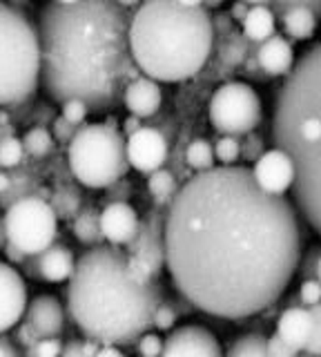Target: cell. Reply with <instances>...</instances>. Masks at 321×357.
I'll return each mask as SVG.
<instances>
[{
	"instance_id": "cell-1",
	"label": "cell",
	"mask_w": 321,
	"mask_h": 357,
	"mask_svg": "<svg viewBox=\"0 0 321 357\" xmlns=\"http://www.w3.org/2000/svg\"><path fill=\"white\" fill-rule=\"evenodd\" d=\"M163 248L176 295L208 315L246 319L285 293L304 234L292 201L261 192L250 167L214 165L170 199Z\"/></svg>"
},
{
	"instance_id": "cell-2",
	"label": "cell",
	"mask_w": 321,
	"mask_h": 357,
	"mask_svg": "<svg viewBox=\"0 0 321 357\" xmlns=\"http://www.w3.org/2000/svg\"><path fill=\"white\" fill-rule=\"evenodd\" d=\"M134 9L107 0H54L38 9V83L49 100H79L87 112L120 105L127 83L141 76L130 54Z\"/></svg>"
},
{
	"instance_id": "cell-3",
	"label": "cell",
	"mask_w": 321,
	"mask_h": 357,
	"mask_svg": "<svg viewBox=\"0 0 321 357\" xmlns=\"http://www.w3.org/2000/svg\"><path fill=\"white\" fill-rule=\"evenodd\" d=\"M68 310L87 340L127 346L152 328L163 299L161 282L136 286L127 277V255L116 245L87 248L68 279Z\"/></svg>"
},
{
	"instance_id": "cell-4",
	"label": "cell",
	"mask_w": 321,
	"mask_h": 357,
	"mask_svg": "<svg viewBox=\"0 0 321 357\" xmlns=\"http://www.w3.org/2000/svg\"><path fill=\"white\" fill-rule=\"evenodd\" d=\"M272 143L292 161V199L299 215L321 230V45L313 43L295 61L274 96Z\"/></svg>"
},
{
	"instance_id": "cell-5",
	"label": "cell",
	"mask_w": 321,
	"mask_h": 357,
	"mask_svg": "<svg viewBox=\"0 0 321 357\" xmlns=\"http://www.w3.org/2000/svg\"><path fill=\"white\" fill-rule=\"evenodd\" d=\"M212 50V11L203 3L150 0L132 11L130 54L146 78L187 81L203 70Z\"/></svg>"
},
{
	"instance_id": "cell-6",
	"label": "cell",
	"mask_w": 321,
	"mask_h": 357,
	"mask_svg": "<svg viewBox=\"0 0 321 357\" xmlns=\"http://www.w3.org/2000/svg\"><path fill=\"white\" fill-rule=\"evenodd\" d=\"M40 81L38 29L23 9L0 3V107L34 96Z\"/></svg>"
},
{
	"instance_id": "cell-7",
	"label": "cell",
	"mask_w": 321,
	"mask_h": 357,
	"mask_svg": "<svg viewBox=\"0 0 321 357\" xmlns=\"http://www.w3.org/2000/svg\"><path fill=\"white\" fill-rule=\"evenodd\" d=\"M68 165L79 183L92 190H105L125 178L130 163L125 137L114 119L105 123H85L68 143Z\"/></svg>"
},
{
	"instance_id": "cell-8",
	"label": "cell",
	"mask_w": 321,
	"mask_h": 357,
	"mask_svg": "<svg viewBox=\"0 0 321 357\" xmlns=\"http://www.w3.org/2000/svg\"><path fill=\"white\" fill-rule=\"evenodd\" d=\"M5 234L25 257H36L58 237V217L52 210L49 201L27 197L16 201L5 212Z\"/></svg>"
},
{
	"instance_id": "cell-9",
	"label": "cell",
	"mask_w": 321,
	"mask_h": 357,
	"mask_svg": "<svg viewBox=\"0 0 321 357\" xmlns=\"http://www.w3.org/2000/svg\"><path fill=\"white\" fill-rule=\"evenodd\" d=\"M208 116L219 134L239 139L259 128L263 119V105L252 85L230 81L217 87L208 103Z\"/></svg>"
},
{
	"instance_id": "cell-10",
	"label": "cell",
	"mask_w": 321,
	"mask_h": 357,
	"mask_svg": "<svg viewBox=\"0 0 321 357\" xmlns=\"http://www.w3.org/2000/svg\"><path fill=\"white\" fill-rule=\"evenodd\" d=\"M276 337L297 353H321V308H283L276 321Z\"/></svg>"
},
{
	"instance_id": "cell-11",
	"label": "cell",
	"mask_w": 321,
	"mask_h": 357,
	"mask_svg": "<svg viewBox=\"0 0 321 357\" xmlns=\"http://www.w3.org/2000/svg\"><path fill=\"white\" fill-rule=\"evenodd\" d=\"M165 210L157 206L146 221L139 223V230L134 234V239L127 243V257H136L139 261H143L154 277H159L165 268V248H163V226H165Z\"/></svg>"
},
{
	"instance_id": "cell-12",
	"label": "cell",
	"mask_w": 321,
	"mask_h": 357,
	"mask_svg": "<svg viewBox=\"0 0 321 357\" xmlns=\"http://www.w3.org/2000/svg\"><path fill=\"white\" fill-rule=\"evenodd\" d=\"M125 154L130 167L141 174H152L161 170L170 159V141L157 128H141L125 139Z\"/></svg>"
},
{
	"instance_id": "cell-13",
	"label": "cell",
	"mask_w": 321,
	"mask_h": 357,
	"mask_svg": "<svg viewBox=\"0 0 321 357\" xmlns=\"http://www.w3.org/2000/svg\"><path fill=\"white\" fill-rule=\"evenodd\" d=\"M159 357H224V351L212 331L201 324H185L163 340Z\"/></svg>"
},
{
	"instance_id": "cell-14",
	"label": "cell",
	"mask_w": 321,
	"mask_h": 357,
	"mask_svg": "<svg viewBox=\"0 0 321 357\" xmlns=\"http://www.w3.org/2000/svg\"><path fill=\"white\" fill-rule=\"evenodd\" d=\"M27 308L25 279L7 261H0V335L16 328Z\"/></svg>"
},
{
	"instance_id": "cell-15",
	"label": "cell",
	"mask_w": 321,
	"mask_h": 357,
	"mask_svg": "<svg viewBox=\"0 0 321 357\" xmlns=\"http://www.w3.org/2000/svg\"><path fill=\"white\" fill-rule=\"evenodd\" d=\"M252 178L257 188L265 195L283 197L292 188L295 181V167L292 161L279 150H265L252 165Z\"/></svg>"
},
{
	"instance_id": "cell-16",
	"label": "cell",
	"mask_w": 321,
	"mask_h": 357,
	"mask_svg": "<svg viewBox=\"0 0 321 357\" xmlns=\"http://www.w3.org/2000/svg\"><path fill=\"white\" fill-rule=\"evenodd\" d=\"M23 321L34 331L38 340L61 337L65 331V310L54 295H38L27 301Z\"/></svg>"
},
{
	"instance_id": "cell-17",
	"label": "cell",
	"mask_w": 321,
	"mask_h": 357,
	"mask_svg": "<svg viewBox=\"0 0 321 357\" xmlns=\"http://www.w3.org/2000/svg\"><path fill=\"white\" fill-rule=\"evenodd\" d=\"M268 9L274 18L281 20L283 31L295 40H308L313 38L319 20V3H268Z\"/></svg>"
},
{
	"instance_id": "cell-18",
	"label": "cell",
	"mask_w": 321,
	"mask_h": 357,
	"mask_svg": "<svg viewBox=\"0 0 321 357\" xmlns=\"http://www.w3.org/2000/svg\"><path fill=\"white\" fill-rule=\"evenodd\" d=\"M139 215L130 204H105L101 210V232L109 245H127L139 230Z\"/></svg>"
},
{
	"instance_id": "cell-19",
	"label": "cell",
	"mask_w": 321,
	"mask_h": 357,
	"mask_svg": "<svg viewBox=\"0 0 321 357\" xmlns=\"http://www.w3.org/2000/svg\"><path fill=\"white\" fill-rule=\"evenodd\" d=\"M120 103L127 107V112L134 119L143 121V119L157 116L159 109H161V103H163L161 85L157 81H152V78H146L141 74L139 78H134V81L127 83Z\"/></svg>"
},
{
	"instance_id": "cell-20",
	"label": "cell",
	"mask_w": 321,
	"mask_h": 357,
	"mask_svg": "<svg viewBox=\"0 0 321 357\" xmlns=\"http://www.w3.org/2000/svg\"><path fill=\"white\" fill-rule=\"evenodd\" d=\"M254 61L265 76H288L295 67V50L288 38L274 33L272 38L254 47Z\"/></svg>"
},
{
	"instance_id": "cell-21",
	"label": "cell",
	"mask_w": 321,
	"mask_h": 357,
	"mask_svg": "<svg viewBox=\"0 0 321 357\" xmlns=\"http://www.w3.org/2000/svg\"><path fill=\"white\" fill-rule=\"evenodd\" d=\"M74 252L63 243H52L47 250L36 255V275L42 282L49 284H61L68 282L72 271H74Z\"/></svg>"
},
{
	"instance_id": "cell-22",
	"label": "cell",
	"mask_w": 321,
	"mask_h": 357,
	"mask_svg": "<svg viewBox=\"0 0 321 357\" xmlns=\"http://www.w3.org/2000/svg\"><path fill=\"white\" fill-rule=\"evenodd\" d=\"M243 27V38L248 43L261 45L263 40H268L274 36L276 29V18L272 16V11L268 9V3H252L246 18L241 22Z\"/></svg>"
},
{
	"instance_id": "cell-23",
	"label": "cell",
	"mask_w": 321,
	"mask_h": 357,
	"mask_svg": "<svg viewBox=\"0 0 321 357\" xmlns=\"http://www.w3.org/2000/svg\"><path fill=\"white\" fill-rule=\"evenodd\" d=\"M72 232L79 243L87 245V248H96L103 245V232H101V210L94 204H87L79 210V215L72 219Z\"/></svg>"
},
{
	"instance_id": "cell-24",
	"label": "cell",
	"mask_w": 321,
	"mask_h": 357,
	"mask_svg": "<svg viewBox=\"0 0 321 357\" xmlns=\"http://www.w3.org/2000/svg\"><path fill=\"white\" fill-rule=\"evenodd\" d=\"M217 56H219V63L226 65V67H241L243 61L248 59L250 52H252V43H248L243 38L241 31H232L228 33L226 38H217Z\"/></svg>"
},
{
	"instance_id": "cell-25",
	"label": "cell",
	"mask_w": 321,
	"mask_h": 357,
	"mask_svg": "<svg viewBox=\"0 0 321 357\" xmlns=\"http://www.w3.org/2000/svg\"><path fill=\"white\" fill-rule=\"evenodd\" d=\"M49 206L58 219H74L83 208V192L76 185H61L49 197Z\"/></svg>"
},
{
	"instance_id": "cell-26",
	"label": "cell",
	"mask_w": 321,
	"mask_h": 357,
	"mask_svg": "<svg viewBox=\"0 0 321 357\" xmlns=\"http://www.w3.org/2000/svg\"><path fill=\"white\" fill-rule=\"evenodd\" d=\"M12 178V183H9V190L0 197V206H14L16 201L20 199H27V197H36L38 190H40V183L36 176H31L29 172H20V174H9Z\"/></svg>"
},
{
	"instance_id": "cell-27",
	"label": "cell",
	"mask_w": 321,
	"mask_h": 357,
	"mask_svg": "<svg viewBox=\"0 0 321 357\" xmlns=\"http://www.w3.org/2000/svg\"><path fill=\"white\" fill-rule=\"evenodd\" d=\"M185 163L187 167L198 172H208L214 167V152H212V143L208 139H192L185 145Z\"/></svg>"
},
{
	"instance_id": "cell-28",
	"label": "cell",
	"mask_w": 321,
	"mask_h": 357,
	"mask_svg": "<svg viewBox=\"0 0 321 357\" xmlns=\"http://www.w3.org/2000/svg\"><path fill=\"white\" fill-rule=\"evenodd\" d=\"M148 190L152 192V197L157 199V206L168 208L170 199L176 195V190H179V183H176V176L170 170L161 167V170L150 174V178H148Z\"/></svg>"
},
{
	"instance_id": "cell-29",
	"label": "cell",
	"mask_w": 321,
	"mask_h": 357,
	"mask_svg": "<svg viewBox=\"0 0 321 357\" xmlns=\"http://www.w3.org/2000/svg\"><path fill=\"white\" fill-rule=\"evenodd\" d=\"M224 357H268L265 351V335L246 333L228 346Z\"/></svg>"
},
{
	"instance_id": "cell-30",
	"label": "cell",
	"mask_w": 321,
	"mask_h": 357,
	"mask_svg": "<svg viewBox=\"0 0 321 357\" xmlns=\"http://www.w3.org/2000/svg\"><path fill=\"white\" fill-rule=\"evenodd\" d=\"M23 150L25 154L34 156V159H45L54 150V137L45 126H36L25 132L23 137Z\"/></svg>"
},
{
	"instance_id": "cell-31",
	"label": "cell",
	"mask_w": 321,
	"mask_h": 357,
	"mask_svg": "<svg viewBox=\"0 0 321 357\" xmlns=\"http://www.w3.org/2000/svg\"><path fill=\"white\" fill-rule=\"evenodd\" d=\"M25 159L23 141L16 137L0 139V170H14Z\"/></svg>"
},
{
	"instance_id": "cell-32",
	"label": "cell",
	"mask_w": 321,
	"mask_h": 357,
	"mask_svg": "<svg viewBox=\"0 0 321 357\" xmlns=\"http://www.w3.org/2000/svg\"><path fill=\"white\" fill-rule=\"evenodd\" d=\"M212 152H214V161H219L224 167L235 165L241 159V143L237 137H221L212 145Z\"/></svg>"
},
{
	"instance_id": "cell-33",
	"label": "cell",
	"mask_w": 321,
	"mask_h": 357,
	"mask_svg": "<svg viewBox=\"0 0 321 357\" xmlns=\"http://www.w3.org/2000/svg\"><path fill=\"white\" fill-rule=\"evenodd\" d=\"M297 273L302 275V279H315L321 282V250L319 245H310L306 252H302L297 264Z\"/></svg>"
},
{
	"instance_id": "cell-34",
	"label": "cell",
	"mask_w": 321,
	"mask_h": 357,
	"mask_svg": "<svg viewBox=\"0 0 321 357\" xmlns=\"http://www.w3.org/2000/svg\"><path fill=\"white\" fill-rule=\"evenodd\" d=\"M176 319H179V312H176L174 304L170 297H163L161 304L154 310V319H152V326L159 328V331H172Z\"/></svg>"
},
{
	"instance_id": "cell-35",
	"label": "cell",
	"mask_w": 321,
	"mask_h": 357,
	"mask_svg": "<svg viewBox=\"0 0 321 357\" xmlns=\"http://www.w3.org/2000/svg\"><path fill=\"white\" fill-rule=\"evenodd\" d=\"M127 277L136 286H150L154 282H159V277H154L150 273V268L143 264V261H139L136 257H127Z\"/></svg>"
},
{
	"instance_id": "cell-36",
	"label": "cell",
	"mask_w": 321,
	"mask_h": 357,
	"mask_svg": "<svg viewBox=\"0 0 321 357\" xmlns=\"http://www.w3.org/2000/svg\"><path fill=\"white\" fill-rule=\"evenodd\" d=\"M61 351H63L61 337H47V340H38L31 349H27L25 357H61Z\"/></svg>"
},
{
	"instance_id": "cell-37",
	"label": "cell",
	"mask_w": 321,
	"mask_h": 357,
	"mask_svg": "<svg viewBox=\"0 0 321 357\" xmlns=\"http://www.w3.org/2000/svg\"><path fill=\"white\" fill-rule=\"evenodd\" d=\"M297 297L302 301L304 308H313L319 306L321 301V282H315V279H304L302 286L297 290Z\"/></svg>"
},
{
	"instance_id": "cell-38",
	"label": "cell",
	"mask_w": 321,
	"mask_h": 357,
	"mask_svg": "<svg viewBox=\"0 0 321 357\" xmlns=\"http://www.w3.org/2000/svg\"><path fill=\"white\" fill-rule=\"evenodd\" d=\"M239 143H241V159H246L248 163H254L265 152L263 139L259 137V134H254V132L246 134L243 141H239Z\"/></svg>"
},
{
	"instance_id": "cell-39",
	"label": "cell",
	"mask_w": 321,
	"mask_h": 357,
	"mask_svg": "<svg viewBox=\"0 0 321 357\" xmlns=\"http://www.w3.org/2000/svg\"><path fill=\"white\" fill-rule=\"evenodd\" d=\"M63 107V119L70 123V126H74V128H81V126H85V119H87V107L83 105V103H79V100H68V103H63L61 105Z\"/></svg>"
},
{
	"instance_id": "cell-40",
	"label": "cell",
	"mask_w": 321,
	"mask_h": 357,
	"mask_svg": "<svg viewBox=\"0 0 321 357\" xmlns=\"http://www.w3.org/2000/svg\"><path fill=\"white\" fill-rule=\"evenodd\" d=\"M136 349L141 357H159L163 349V340L154 333H146L136 340Z\"/></svg>"
},
{
	"instance_id": "cell-41",
	"label": "cell",
	"mask_w": 321,
	"mask_h": 357,
	"mask_svg": "<svg viewBox=\"0 0 321 357\" xmlns=\"http://www.w3.org/2000/svg\"><path fill=\"white\" fill-rule=\"evenodd\" d=\"M107 190V197H105V204H127V199L132 195V183L127 178H120V181L112 183Z\"/></svg>"
},
{
	"instance_id": "cell-42",
	"label": "cell",
	"mask_w": 321,
	"mask_h": 357,
	"mask_svg": "<svg viewBox=\"0 0 321 357\" xmlns=\"http://www.w3.org/2000/svg\"><path fill=\"white\" fill-rule=\"evenodd\" d=\"M237 27H235V20L230 18L228 11H217L212 14V33H214V40L217 38H226L228 33H232Z\"/></svg>"
},
{
	"instance_id": "cell-43",
	"label": "cell",
	"mask_w": 321,
	"mask_h": 357,
	"mask_svg": "<svg viewBox=\"0 0 321 357\" xmlns=\"http://www.w3.org/2000/svg\"><path fill=\"white\" fill-rule=\"evenodd\" d=\"M265 351H268V357H297L299 353L295 349H290L285 342H281L276 335L272 333L270 337H265Z\"/></svg>"
},
{
	"instance_id": "cell-44",
	"label": "cell",
	"mask_w": 321,
	"mask_h": 357,
	"mask_svg": "<svg viewBox=\"0 0 321 357\" xmlns=\"http://www.w3.org/2000/svg\"><path fill=\"white\" fill-rule=\"evenodd\" d=\"M76 130H79V128L70 126V123L65 121L63 116H56V119L52 121V137L56 139L58 143H65V145H68V143L72 141V137L76 134Z\"/></svg>"
},
{
	"instance_id": "cell-45",
	"label": "cell",
	"mask_w": 321,
	"mask_h": 357,
	"mask_svg": "<svg viewBox=\"0 0 321 357\" xmlns=\"http://www.w3.org/2000/svg\"><path fill=\"white\" fill-rule=\"evenodd\" d=\"M16 342H18L20 346H23L25 351L31 349V346H34V344L38 342V337L34 335V331H31L23 319H20V326L16 328Z\"/></svg>"
},
{
	"instance_id": "cell-46",
	"label": "cell",
	"mask_w": 321,
	"mask_h": 357,
	"mask_svg": "<svg viewBox=\"0 0 321 357\" xmlns=\"http://www.w3.org/2000/svg\"><path fill=\"white\" fill-rule=\"evenodd\" d=\"M83 340H70V342H63V351L61 357H85L83 353Z\"/></svg>"
},
{
	"instance_id": "cell-47",
	"label": "cell",
	"mask_w": 321,
	"mask_h": 357,
	"mask_svg": "<svg viewBox=\"0 0 321 357\" xmlns=\"http://www.w3.org/2000/svg\"><path fill=\"white\" fill-rule=\"evenodd\" d=\"M0 357H20L18 346L5 335H0Z\"/></svg>"
},
{
	"instance_id": "cell-48",
	"label": "cell",
	"mask_w": 321,
	"mask_h": 357,
	"mask_svg": "<svg viewBox=\"0 0 321 357\" xmlns=\"http://www.w3.org/2000/svg\"><path fill=\"white\" fill-rule=\"evenodd\" d=\"M248 9H250V3H235L228 14L235 22H243V18H246V14H248Z\"/></svg>"
},
{
	"instance_id": "cell-49",
	"label": "cell",
	"mask_w": 321,
	"mask_h": 357,
	"mask_svg": "<svg viewBox=\"0 0 321 357\" xmlns=\"http://www.w3.org/2000/svg\"><path fill=\"white\" fill-rule=\"evenodd\" d=\"M5 257H7V264L12 266V264H23L25 261V255L20 252L18 248H14L12 243H7L5 245Z\"/></svg>"
},
{
	"instance_id": "cell-50",
	"label": "cell",
	"mask_w": 321,
	"mask_h": 357,
	"mask_svg": "<svg viewBox=\"0 0 321 357\" xmlns=\"http://www.w3.org/2000/svg\"><path fill=\"white\" fill-rule=\"evenodd\" d=\"M94 357H125V353L118 349V346H101Z\"/></svg>"
},
{
	"instance_id": "cell-51",
	"label": "cell",
	"mask_w": 321,
	"mask_h": 357,
	"mask_svg": "<svg viewBox=\"0 0 321 357\" xmlns=\"http://www.w3.org/2000/svg\"><path fill=\"white\" fill-rule=\"evenodd\" d=\"M141 123H143V121H141V119H134V116L125 119V123H123V132L130 137V134H134L136 130H141V128H143Z\"/></svg>"
},
{
	"instance_id": "cell-52",
	"label": "cell",
	"mask_w": 321,
	"mask_h": 357,
	"mask_svg": "<svg viewBox=\"0 0 321 357\" xmlns=\"http://www.w3.org/2000/svg\"><path fill=\"white\" fill-rule=\"evenodd\" d=\"M83 353H85V357H94L96 353H98V349H101V344L98 342H94V340H83Z\"/></svg>"
},
{
	"instance_id": "cell-53",
	"label": "cell",
	"mask_w": 321,
	"mask_h": 357,
	"mask_svg": "<svg viewBox=\"0 0 321 357\" xmlns=\"http://www.w3.org/2000/svg\"><path fill=\"white\" fill-rule=\"evenodd\" d=\"M9 183H12V178H9V172L0 170V197H3L7 190H9Z\"/></svg>"
},
{
	"instance_id": "cell-54",
	"label": "cell",
	"mask_w": 321,
	"mask_h": 357,
	"mask_svg": "<svg viewBox=\"0 0 321 357\" xmlns=\"http://www.w3.org/2000/svg\"><path fill=\"white\" fill-rule=\"evenodd\" d=\"M7 245V234H5V219L0 217V250H5Z\"/></svg>"
},
{
	"instance_id": "cell-55",
	"label": "cell",
	"mask_w": 321,
	"mask_h": 357,
	"mask_svg": "<svg viewBox=\"0 0 321 357\" xmlns=\"http://www.w3.org/2000/svg\"><path fill=\"white\" fill-rule=\"evenodd\" d=\"M297 357H319V355H310V353H299Z\"/></svg>"
}]
</instances>
